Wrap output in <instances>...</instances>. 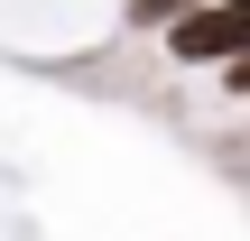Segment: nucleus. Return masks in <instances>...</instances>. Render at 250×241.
Returning <instances> with one entry per match:
<instances>
[{
  "label": "nucleus",
  "mask_w": 250,
  "mask_h": 241,
  "mask_svg": "<svg viewBox=\"0 0 250 241\" xmlns=\"http://www.w3.org/2000/svg\"><path fill=\"white\" fill-rule=\"evenodd\" d=\"M167 56L176 65H241V0H195L186 19H167Z\"/></svg>",
  "instance_id": "1"
},
{
  "label": "nucleus",
  "mask_w": 250,
  "mask_h": 241,
  "mask_svg": "<svg viewBox=\"0 0 250 241\" xmlns=\"http://www.w3.org/2000/svg\"><path fill=\"white\" fill-rule=\"evenodd\" d=\"M130 9H139V19H186L195 0H130Z\"/></svg>",
  "instance_id": "2"
}]
</instances>
